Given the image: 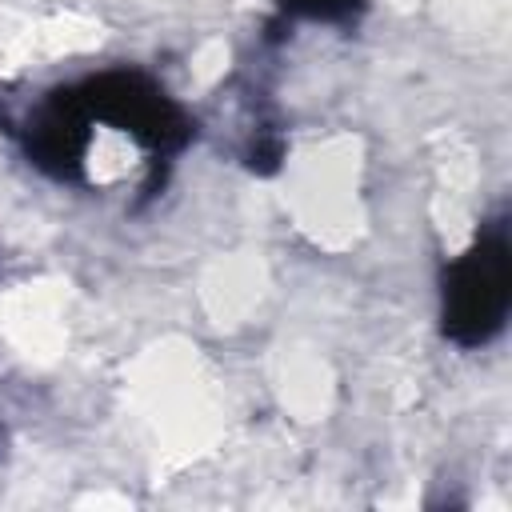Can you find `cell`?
Instances as JSON below:
<instances>
[{
  "label": "cell",
  "mask_w": 512,
  "mask_h": 512,
  "mask_svg": "<svg viewBox=\"0 0 512 512\" xmlns=\"http://www.w3.org/2000/svg\"><path fill=\"white\" fill-rule=\"evenodd\" d=\"M284 20H316V24H356L364 0H276Z\"/></svg>",
  "instance_id": "obj_3"
},
{
  "label": "cell",
  "mask_w": 512,
  "mask_h": 512,
  "mask_svg": "<svg viewBox=\"0 0 512 512\" xmlns=\"http://www.w3.org/2000/svg\"><path fill=\"white\" fill-rule=\"evenodd\" d=\"M0 452H4V428H0Z\"/></svg>",
  "instance_id": "obj_4"
},
{
  "label": "cell",
  "mask_w": 512,
  "mask_h": 512,
  "mask_svg": "<svg viewBox=\"0 0 512 512\" xmlns=\"http://www.w3.org/2000/svg\"><path fill=\"white\" fill-rule=\"evenodd\" d=\"M80 112L92 120H104L120 132H128L136 144L152 152V160H172L188 140H192V120L188 112L144 72L136 68H116L88 76L84 84L72 88Z\"/></svg>",
  "instance_id": "obj_2"
},
{
  "label": "cell",
  "mask_w": 512,
  "mask_h": 512,
  "mask_svg": "<svg viewBox=\"0 0 512 512\" xmlns=\"http://www.w3.org/2000/svg\"><path fill=\"white\" fill-rule=\"evenodd\" d=\"M508 304H512V256H508V224L500 216L488 228H480L472 248L444 268V288H440L444 336L460 348H480L504 328Z\"/></svg>",
  "instance_id": "obj_1"
}]
</instances>
